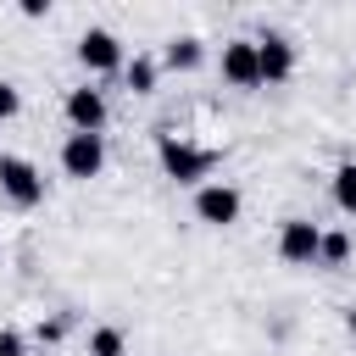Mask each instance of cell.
<instances>
[{
  "label": "cell",
  "instance_id": "9a60e30c",
  "mask_svg": "<svg viewBox=\"0 0 356 356\" xmlns=\"http://www.w3.org/2000/svg\"><path fill=\"white\" fill-rule=\"evenodd\" d=\"M17 111H22V95H17V83H6V78H0V122H11Z\"/></svg>",
  "mask_w": 356,
  "mask_h": 356
},
{
  "label": "cell",
  "instance_id": "8fae6325",
  "mask_svg": "<svg viewBox=\"0 0 356 356\" xmlns=\"http://www.w3.org/2000/svg\"><path fill=\"white\" fill-rule=\"evenodd\" d=\"M334 206L345 217H356V161H339L334 167Z\"/></svg>",
  "mask_w": 356,
  "mask_h": 356
},
{
  "label": "cell",
  "instance_id": "3957f363",
  "mask_svg": "<svg viewBox=\"0 0 356 356\" xmlns=\"http://www.w3.org/2000/svg\"><path fill=\"white\" fill-rule=\"evenodd\" d=\"M317 250H323V228L312 217H284L278 228V256L289 267H317Z\"/></svg>",
  "mask_w": 356,
  "mask_h": 356
},
{
  "label": "cell",
  "instance_id": "7a4b0ae2",
  "mask_svg": "<svg viewBox=\"0 0 356 356\" xmlns=\"http://www.w3.org/2000/svg\"><path fill=\"white\" fill-rule=\"evenodd\" d=\"M0 195L11 200V206H39L44 200V178H39V167L28 161V156H0Z\"/></svg>",
  "mask_w": 356,
  "mask_h": 356
},
{
  "label": "cell",
  "instance_id": "2e32d148",
  "mask_svg": "<svg viewBox=\"0 0 356 356\" xmlns=\"http://www.w3.org/2000/svg\"><path fill=\"white\" fill-rule=\"evenodd\" d=\"M0 356H22V334L17 328H0Z\"/></svg>",
  "mask_w": 356,
  "mask_h": 356
},
{
  "label": "cell",
  "instance_id": "6da1fadb",
  "mask_svg": "<svg viewBox=\"0 0 356 356\" xmlns=\"http://www.w3.org/2000/svg\"><path fill=\"white\" fill-rule=\"evenodd\" d=\"M156 161H161V172H167L172 184H200V178H211V167H217V150L161 134V139H156Z\"/></svg>",
  "mask_w": 356,
  "mask_h": 356
},
{
  "label": "cell",
  "instance_id": "9c48e42d",
  "mask_svg": "<svg viewBox=\"0 0 356 356\" xmlns=\"http://www.w3.org/2000/svg\"><path fill=\"white\" fill-rule=\"evenodd\" d=\"M256 56H261V83H284L295 72V44L284 33H261L256 39Z\"/></svg>",
  "mask_w": 356,
  "mask_h": 356
},
{
  "label": "cell",
  "instance_id": "e0dca14e",
  "mask_svg": "<svg viewBox=\"0 0 356 356\" xmlns=\"http://www.w3.org/2000/svg\"><path fill=\"white\" fill-rule=\"evenodd\" d=\"M345 328H350V339H356V306H350V312H345Z\"/></svg>",
  "mask_w": 356,
  "mask_h": 356
},
{
  "label": "cell",
  "instance_id": "7c38bea8",
  "mask_svg": "<svg viewBox=\"0 0 356 356\" xmlns=\"http://www.w3.org/2000/svg\"><path fill=\"white\" fill-rule=\"evenodd\" d=\"M122 72H128V89H134V95H156V61H150V56H134Z\"/></svg>",
  "mask_w": 356,
  "mask_h": 356
},
{
  "label": "cell",
  "instance_id": "5bb4252c",
  "mask_svg": "<svg viewBox=\"0 0 356 356\" xmlns=\"http://www.w3.org/2000/svg\"><path fill=\"white\" fill-rule=\"evenodd\" d=\"M122 350H128L122 328H95L89 334V356H122Z\"/></svg>",
  "mask_w": 356,
  "mask_h": 356
},
{
  "label": "cell",
  "instance_id": "30bf717a",
  "mask_svg": "<svg viewBox=\"0 0 356 356\" xmlns=\"http://www.w3.org/2000/svg\"><path fill=\"white\" fill-rule=\"evenodd\" d=\"M161 61H167L172 72H195V67L206 61V50H200V39H195V33H184V39H172V44H167V56H161Z\"/></svg>",
  "mask_w": 356,
  "mask_h": 356
},
{
  "label": "cell",
  "instance_id": "ba28073f",
  "mask_svg": "<svg viewBox=\"0 0 356 356\" xmlns=\"http://www.w3.org/2000/svg\"><path fill=\"white\" fill-rule=\"evenodd\" d=\"M78 61H83L89 72H117V67H122L117 33H111V28H89V33L78 39Z\"/></svg>",
  "mask_w": 356,
  "mask_h": 356
},
{
  "label": "cell",
  "instance_id": "5b68a950",
  "mask_svg": "<svg viewBox=\"0 0 356 356\" xmlns=\"http://www.w3.org/2000/svg\"><path fill=\"white\" fill-rule=\"evenodd\" d=\"M239 189L234 184H200L195 189V217L206 222V228H228V222H239Z\"/></svg>",
  "mask_w": 356,
  "mask_h": 356
},
{
  "label": "cell",
  "instance_id": "8992f818",
  "mask_svg": "<svg viewBox=\"0 0 356 356\" xmlns=\"http://www.w3.org/2000/svg\"><path fill=\"white\" fill-rule=\"evenodd\" d=\"M222 78H228L234 89H256V83H261L256 39H228V44H222Z\"/></svg>",
  "mask_w": 356,
  "mask_h": 356
},
{
  "label": "cell",
  "instance_id": "277c9868",
  "mask_svg": "<svg viewBox=\"0 0 356 356\" xmlns=\"http://www.w3.org/2000/svg\"><path fill=\"white\" fill-rule=\"evenodd\" d=\"M106 167V139L100 134H67L61 145V172L67 178H100Z\"/></svg>",
  "mask_w": 356,
  "mask_h": 356
},
{
  "label": "cell",
  "instance_id": "52a82bcc",
  "mask_svg": "<svg viewBox=\"0 0 356 356\" xmlns=\"http://www.w3.org/2000/svg\"><path fill=\"white\" fill-rule=\"evenodd\" d=\"M106 117L111 111H106V95L100 89H89V83L83 89H67V122H72V134H100Z\"/></svg>",
  "mask_w": 356,
  "mask_h": 356
},
{
  "label": "cell",
  "instance_id": "4fadbf2b",
  "mask_svg": "<svg viewBox=\"0 0 356 356\" xmlns=\"http://www.w3.org/2000/svg\"><path fill=\"white\" fill-rule=\"evenodd\" d=\"M345 261H350V239H345V234H323L317 267H345Z\"/></svg>",
  "mask_w": 356,
  "mask_h": 356
}]
</instances>
